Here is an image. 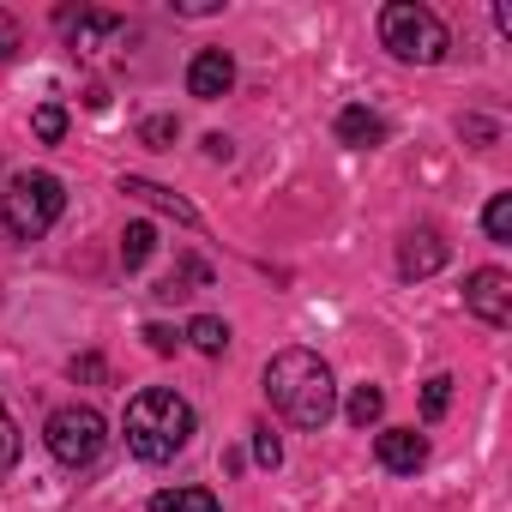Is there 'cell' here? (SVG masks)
Instances as JSON below:
<instances>
[{
	"label": "cell",
	"instance_id": "cell-9",
	"mask_svg": "<svg viewBox=\"0 0 512 512\" xmlns=\"http://www.w3.org/2000/svg\"><path fill=\"white\" fill-rule=\"evenodd\" d=\"M446 241L434 235V229H416V235H404V247H398V272L404 278H434L440 266H446Z\"/></svg>",
	"mask_w": 512,
	"mask_h": 512
},
{
	"label": "cell",
	"instance_id": "cell-4",
	"mask_svg": "<svg viewBox=\"0 0 512 512\" xmlns=\"http://www.w3.org/2000/svg\"><path fill=\"white\" fill-rule=\"evenodd\" d=\"M67 211V187L49 175V169H25L7 181V199H0V217H7V229L19 241H43Z\"/></svg>",
	"mask_w": 512,
	"mask_h": 512
},
{
	"label": "cell",
	"instance_id": "cell-21",
	"mask_svg": "<svg viewBox=\"0 0 512 512\" xmlns=\"http://www.w3.org/2000/svg\"><path fill=\"white\" fill-rule=\"evenodd\" d=\"M175 133H181V127H175L169 115H157V121H145V127H139V139H145V145H157V151H163V145H169Z\"/></svg>",
	"mask_w": 512,
	"mask_h": 512
},
{
	"label": "cell",
	"instance_id": "cell-3",
	"mask_svg": "<svg viewBox=\"0 0 512 512\" xmlns=\"http://www.w3.org/2000/svg\"><path fill=\"white\" fill-rule=\"evenodd\" d=\"M380 43H386V55L404 61V67H434V61H446V49H452L440 13H434V7H416V0H392V7H380Z\"/></svg>",
	"mask_w": 512,
	"mask_h": 512
},
{
	"label": "cell",
	"instance_id": "cell-1",
	"mask_svg": "<svg viewBox=\"0 0 512 512\" xmlns=\"http://www.w3.org/2000/svg\"><path fill=\"white\" fill-rule=\"evenodd\" d=\"M266 398L284 422L296 428H326L332 410H338V386H332V368L314 356V350H278L266 362Z\"/></svg>",
	"mask_w": 512,
	"mask_h": 512
},
{
	"label": "cell",
	"instance_id": "cell-8",
	"mask_svg": "<svg viewBox=\"0 0 512 512\" xmlns=\"http://www.w3.org/2000/svg\"><path fill=\"white\" fill-rule=\"evenodd\" d=\"M374 452H380V464H386L392 476H416V470L428 464V440H422L416 428H380Z\"/></svg>",
	"mask_w": 512,
	"mask_h": 512
},
{
	"label": "cell",
	"instance_id": "cell-15",
	"mask_svg": "<svg viewBox=\"0 0 512 512\" xmlns=\"http://www.w3.org/2000/svg\"><path fill=\"white\" fill-rule=\"evenodd\" d=\"M151 253H157V229H151V223H127V235H121V266L139 272Z\"/></svg>",
	"mask_w": 512,
	"mask_h": 512
},
{
	"label": "cell",
	"instance_id": "cell-12",
	"mask_svg": "<svg viewBox=\"0 0 512 512\" xmlns=\"http://www.w3.org/2000/svg\"><path fill=\"white\" fill-rule=\"evenodd\" d=\"M151 512H223V506H217L211 488H163L151 500Z\"/></svg>",
	"mask_w": 512,
	"mask_h": 512
},
{
	"label": "cell",
	"instance_id": "cell-5",
	"mask_svg": "<svg viewBox=\"0 0 512 512\" xmlns=\"http://www.w3.org/2000/svg\"><path fill=\"white\" fill-rule=\"evenodd\" d=\"M103 440H109V428H103V416H97L91 404H61V410L43 422V446H49L55 464H67V470H91V464L103 458Z\"/></svg>",
	"mask_w": 512,
	"mask_h": 512
},
{
	"label": "cell",
	"instance_id": "cell-11",
	"mask_svg": "<svg viewBox=\"0 0 512 512\" xmlns=\"http://www.w3.org/2000/svg\"><path fill=\"white\" fill-rule=\"evenodd\" d=\"M338 139H344L350 151H374V145H386V121H380L374 109H362V103H356V109H344V115H338Z\"/></svg>",
	"mask_w": 512,
	"mask_h": 512
},
{
	"label": "cell",
	"instance_id": "cell-22",
	"mask_svg": "<svg viewBox=\"0 0 512 512\" xmlns=\"http://www.w3.org/2000/svg\"><path fill=\"white\" fill-rule=\"evenodd\" d=\"M187 278H205V266H187ZM157 296H193V290H187V284H181V272H175V278H163V284H157Z\"/></svg>",
	"mask_w": 512,
	"mask_h": 512
},
{
	"label": "cell",
	"instance_id": "cell-17",
	"mask_svg": "<svg viewBox=\"0 0 512 512\" xmlns=\"http://www.w3.org/2000/svg\"><path fill=\"white\" fill-rule=\"evenodd\" d=\"M13 464H19V428H13V410H7V398H0V482L13 476Z\"/></svg>",
	"mask_w": 512,
	"mask_h": 512
},
{
	"label": "cell",
	"instance_id": "cell-20",
	"mask_svg": "<svg viewBox=\"0 0 512 512\" xmlns=\"http://www.w3.org/2000/svg\"><path fill=\"white\" fill-rule=\"evenodd\" d=\"M253 458H260L266 470H278V464H284V440H278L272 428H253Z\"/></svg>",
	"mask_w": 512,
	"mask_h": 512
},
{
	"label": "cell",
	"instance_id": "cell-24",
	"mask_svg": "<svg viewBox=\"0 0 512 512\" xmlns=\"http://www.w3.org/2000/svg\"><path fill=\"white\" fill-rule=\"evenodd\" d=\"M175 13H187V19H205V13H217V0H181Z\"/></svg>",
	"mask_w": 512,
	"mask_h": 512
},
{
	"label": "cell",
	"instance_id": "cell-23",
	"mask_svg": "<svg viewBox=\"0 0 512 512\" xmlns=\"http://www.w3.org/2000/svg\"><path fill=\"white\" fill-rule=\"evenodd\" d=\"M145 344H151V350H157V356H169V350H175V344H181V338H175V332H169V326H145Z\"/></svg>",
	"mask_w": 512,
	"mask_h": 512
},
{
	"label": "cell",
	"instance_id": "cell-19",
	"mask_svg": "<svg viewBox=\"0 0 512 512\" xmlns=\"http://www.w3.org/2000/svg\"><path fill=\"white\" fill-rule=\"evenodd\" d=\"M31 127H37V139H43V145H55V139L67 133V109H61V103H43V109L31 115Z\"/></svg>",
	"mask_w": 512,
	"mask_h": 512
},
{
	"label": "cell",
	"instance_id": "cell-16",
	"mask_svg": "<svg viewBox=\"0 0 512 512\" xmlns=\"http://www.w3.org/2000/svg\"><path fill=\"white\" fill-rule=\"evenodd\" d=\"M482 229H488V241H512V193H494V199H488Z\"/></svg>",
	"mask_w": 512,
	"mask_h": 512
},
{
	"label": "cell",
	"instance_id": "cell-7",
	"mask_svg": "<svg viewBox=\"0 0 512 512\" xmlns=\"http://www.w3.org/2000/svg\"><path fill=\"white\" fill-rule=\"evenodd\" d=\"M229 91H235V61H229V49H199V55L187 61V97L217 103V97H229Z\"/></svg>",
	"mask_w": 512,
	"mask_h": 512
},
{
	"label": "cell",
	"instance_id": "cell-2",
	"mask_svg": "<svg viewBox=\"0 0 512 512\" xmlns=\"http://www.w3.org/2000/svg\"><path fill=\"white\" fill-rule=\"evenodd\" d=\"M121 434H127V452L139 464H169L187 440H193V404L169 386H145L127 416H121Z\"/></svg>",
	"mask_w": 512,
	"mask_h": 512
},
{
	"label": "cell",
	"instance_id": "cell-25",
	"mask_svg": "<svg viewBox=\"0 0 512 512\" xmlns=\"http://www.w3.org/2000/svg\"><path fill=\"white\" fill-rule=\"evenodd\" d=\"M19 49V31H13V19H0V55H13Z\"/></svg>",
	"mask_w": 512,
	"mask_h": 512
},
{
	"label": "cell",
	"instance_id": "cell-10",
	"mask_svg": "<svg viewBox=\"0 0 512 512\" xmlns=\"http://www.w3.org/2000/svg\"><path fill=\"white\" fill-rule=\"evenodd\" d=\"M121 193H127V199H139V205L169 211V217H175V223H187V229H199V211H193L181 193H169V187H157V181H145V175H121Z\"/></svg>",
	"mask_w": 512,
	"mask_h": 512
},
{
	"label": "cell",
	"instance_id": "cell-14",
	"mask_svg": "<svg viewBox=\"0 0 512 512\" xmlns=\"http://www.w3.org/2000/svg\"><path fill=\"white\" fill-rule=\"evenodd\" d=\"M344 416H350V428H374V422L386 416V392H380V386H356L350 404H344Z\"/></svg>",
	"mask_w": 512,
	"mask_h": 512
},
{
	"label": "cell",
	"instance_id": "cell-13",
	"mask_svg": "<svg viewBox=\"0 0 512 512\" xmlns=\"http://www.w3.org/2000/svg\"><path fill=\"white\" fill-rule=\"evenodd\" d=\"M187 344H193L199 356H223V350H229V326H223L217 314H199V320L187 326Z\"/></svg>",
	"mask_w": 512,
	"mask_h": 512
},
{
	"label": "cell",
	"instance_id": "cell-6",
	"mask_svg": "<svg viewBox=\"0 0 512 512\" xmlns=\"http://www.w3.org/2000/svg\"><path fill=\"white\" fill-rule=\"evenodd\" d=\"M464 308H470L482 326H512V278H506L500 266L470 272V284H464Z\"/></svg>",
	"mask_w": 512,
	"mask_h": 512
},
{
	"label": "cell",
	"instance_id": "cell-18",
	"mask_svg": "<svg viewBox=\"0 0 512 512\" xmlns=\"http://www.w3.org/2000/svg\"><path fill=\"white\" fill-rule=\"evenodd\" d=\"M446 410H452V374H434V380L422 386V416H428V422H440Z\"/></svg>",
	"mask_w": 512,
	"mask_h": 512
}]
</instances>
